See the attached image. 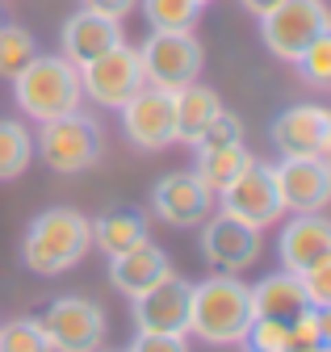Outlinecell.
Returning <instances> with one entry per match:
<instances>
[{
  "label": "cell",
  "mask_w": 331,
  "mask_h": 352,
  "mask_svg": "<svg viewBox=\"0 0 331 352\" xmlns=\"http://www.w3.org/2000/svg\"><path fill=\"white\" fill-rule=\"evenodd\" d=\"M252 323V294L235 273L189 285V336L205 344H239Z\"/></svg>",
  "instance_id": "obj_1"
},
{
  "label": "cell",
  "mask_w": 331,
  "mask_h": 352,
  "mask_svg": "<svg viewBox=\"0 0 331 352\" xmlns=\"http://www.w3.org/2000/svg\"><path fill=\"white\" fill-rule=\"evenodd\" d=\"M93 248V223L76 210H47L38 214L30 231H25V243H21V260L30 264V273H43V277H55L71 264L84 260V252Z\"/></svg>",
  "instance_id": "obj_2"
},
{
  "label": "cell",
  "mask_w": 331,
  "mask_h": 352,
  "mask_svg": "<svg viewBox=\"0 0 331 352\" xmlns=\"http://www.w3.org/2000/svg\"><path fill=\"white\" fill-rule=\"evenodd\" d=\"M13 97L17 105L38 118V122H51L63 113L80 109V72L76 63H67L63 55H34L17 76H13Z\"/></svg>",
  "instance_id": "obj_3"
},
{
  "label": "cell",
  "mask_w": 331,
  "mask_h": 352,
  "mask_svg": "<svg viewBox=\"0 0 331 352\" xmlns=\"http://www.w3.org/2000/svg\"><path fill=\"white\" fill-rule=\"evenodd\" d=\"M139 63H143V84L159 88V93H176V88L197 80L205 51L193 38V30H155L139 47Z\"/></svg>",
  "instance_id": "obj_4"
},
{
  "label": "cell",
  "mask_w": 331,
  "mask_h": 352,
  "mask_svg": "<svg viewBox=\"0 0 331 352\" xmlns=\"http://www.w3.org/2000/svg\"><path fill=\"white\" fill-rule=\"evenodd\" d=\"M327 30H331V13L323 0H281L260 17L264 47L285 63H298V55Z\"/></svg>",
  "instance_id": "obj_5"
},
{
  "label": "cell",
  "mask_w": 331,
  "mask_h": 352,
  "mask_svg": "<svg viewBox=\"0 0 331 352\" xmlns=\"http://www.w3.org/2000/svg\"><path fill=\"white\" fill-rule=\"evenodd\" d=\"M34 151L43 155V164L51 172H63V176L89 172L101 160V135L84 113H63V118L43 122V130L34 139Z\"/></svg>",
  "instance_id": "obj_6"
},
{
  "label": "cell",
  "mask_w": 331,
  "mask_h": 352,
  "mask_svg": "<svg viewBox=\"0 0 331 352\" xmlns=\"http://www.w3.org/2000/svg\"><path fill=\"white\" fill-rule=\"evenodd\" d=\"M51 352H97L105 340V315L89 298H59L38 315Z\"/></svg>",
  "instance_id": "obj_7"
},
{
  "label": "cell",
  "mask_w": 331,
  "mask_h": 352,
  "mask_svg": "<svg viewBox=\"0 0 331 352\" xmlns=\"http://www.w3.org/2000/svg\"><path fill=\"white\" fill-rule=\"evenodd\" d=\"M80 72V93L93 97L97 105H113L122 109L139 88H143V63H139V51L126 47V42H117L113 51L97 55L93 63L76 67Z\"/></svg>",
  "instance_id": "obj_8"
},
{
  "label": "cell",
  "mask_w": 331,
  "mask_h": 352,
  "mask_svg": "<svg viewBox=\"0 0 331 352\" xmlns=\"http://www.w3.org/2000/svg\"><path fill=\"white\" fill-rule=\"evenodd\" d=\"M222 214L239 218V223L264 231L269 223L285 214L281 197H277V181H273V164H260L256 155L243 164V172L222 189Z\"/></svg>",
  "instance_id": "obj_9"
},
{
  "label": "cell",
  "mask_w": 331,
  "mask_h": 352,
  "mask_svg": "<svg viewBox=\"0 0 331 352\" xmlns=\"http://www.w3.org/2000/svg\"><path fill=\"white\" fill-rule=\"evenodd\" d=\"M273 181H277L281 210L310 214V210L327 206V197H331V164L315 160V155H285L281 164H273Z\"/></svg>",
  "instance_id": "obj_10"
},
{
  "label": "cell",
  "mask_w": 331,
  "mask_h": 352,
  "mask_svg": "<svg viewBox=\"0 0 331 352\" xmlns=\"http://www.w3.org/2000/svg\"><path fill=\"white\" fill-rule=\"evenodd\" d=\"M122 126H126L130 143L159 151L176 143V109H172V93H159V88L143 84L139 93L122 105Z\"/></svg>",
  "instance_id": "obj_11"
},
{
  "label": "cell",
  "mask_w": 331,
  "mask_h": 352,
  "mask_svg": "<svg viewBox=\"0 0 331 352\" xmlns=\"http://www.w3.org/2000/svg\"><path fill=\"white\" fill-rule=\"evenodd\" d=\"M201 256L210 260L218 273H243L260 260V231L239 223L231 214H218L201 231Z\"/></svg>",
  "instance_id": "obj_12"
},
{
  "label": "cell",
  "mask_w": 331,
  "mask_h": 352,
  "mask_svg": "<svg viewBox=\"0 0 331 352\" xmlns=\"http://www.w3.org/2000/svg\"><path fill=\"white\" fill-rule=\"evenodd\" d=\"M135 302V327L139 331H163V336H189V281L176 273L151 285Z\"/></svg>",
  "instance_id": "obj_13"
},
{
  "label": "cell",
  "mask_w": 331,
  "mask_h": 352,
  "mask_svg": "<svg viewBox=\"0 0 331 352\" xmlns=\"http://www.w3.org/2000/svg\"><path fill=\"white\" fill-rule=\"evenodd\" d=\"M273 143L281 147V155L327 160V151H331V113L323 105H289L273 122Z\"/></svg>",
  "instance_id": "obj_14"
},
{
  "label": "cell",
  "mask_w": 331,
  "mask_h": 352,
  "mask_svg": "<svg viewBox=\"0 0 331 352\" xmlns=\"http://www.w3.org/2000/svg\"><path fill=\"white\" fill-rule=\"evenodd\" d=\"M281 264L285 273L302 277L306 269H315V264H327L331 260V223L310 210V214H294L281 231Z\"/></svg>",
  "instance_id": "obj_15"
},
{
  "label": "cell",
  "mask_w": 331,
  "mask_h": 352,
  "mask_svg": "<svg viewBox=\"0 0 331 352\" xmlns=\"http://www.w3.org/2000/svg\"><path fill=\"white\" fill-rule=\"evenodd\" d=\"M151 206L168 227H197V223H205V214H210L214 193L197 181V172H172L155 185Z\"/></svg>",
  "instance_id": "obj_16"
},
{
  "label": "cell",
  "mask_w": 331,
  "mask_h": 352,
  "mask_svg": "<svg viewBox=\"0 0 331 352\" xmlns=\"http://www.w3.org/2000/svg\"><path fill=\"white\" fill-rule=\"evenodd\" d=\"M117 42H126V38H122V25L113 17H101V13L80 9V13H71L63 21V59L76 63V67H84L97 55L113 51Z\"/></svg>",
  "instance_id": "obj_17"
},
{
  "label": "cell",
  "mask_w": 331,
  "mask_h": 352,
  "mask_svg": "<svg viewBox=\"0 0 331 352\" xmlns=\"http://www.w3.org/2000/svg\"><path fill=\"white\" fill-rule=\"evenodd\" d=\"M163 277H172V260L163 256L151 239L130 248V252H122V256H109V281H113L117 294H126V298L147 294Z\"/></svg>",
  "instance_id": "obj_18"
},
{
  "label": "cell",
  "mask_w": 331,
  "mask_h": 352,
  "mask_svg": "<svg viewBox=\"0 0 331 352\" xmlns=\"http://www.w3.org/2000/svg\"><path fill=\"white\" fill-rule=\"evenodd\" d=\"M252 294V315H269V319H294L306 311V294H302V281L294 273H269L264 281L247 285Z\"/></svg>",
  "instance_id": "obj_19"
},
{
  "label": "cell",
  "mask_w": 331,
  "mask_h": 352,
  "mask_svg": "<svg viewBox=\"0 0 331 352\" xmlns=\"http://www.w3.org/2000/svg\"><path fill=\"white\" fill-rule=\"evenodd\" d=\"M172 109H176V139L193 143L205 126H210V118L222 109V97L214 93V88H205V84H185L172 93Z\"/></svg>",
  "instance_id": "obj_20"
},
{
  "label": "cell",
  "mask_w": 331,
  "mask_h": 352,
  "mask_svg": "<svg viewBox=\"0 0 331 352\" xmlns=\"http://www.w3.org/2000/svg\"><path fill=\"white\" fill-rule=\"evenodd\" d=\"M93 243H97L105 256H122V252L147 243V223H143V214H135V210H109V214H101L97 227H93Z\"/></svg>",
  "instance_id": "obj_21"
},
{
  "label": "cell",
  "mask_w": 331,
  "mask_h": 352,
  "mask_svg": "<svg viewBox=\"0 0 331 352\" xmlns=\"http://www.w3.org/2000/svg\"><path fill=\"white\" fill-rule=\"evenodd\" d=\"M252 160L243 143H231V147H210V151H197V181L210 189V193H222L235 176L243 172V164Z\"/></svg>",
  "instance_id": "obj_22"
},
{
  "label": "cell",
  "mask_w": 331,
  "mask_h": 352,
  "mask_svg": "<svg viewBox=\"0 0 331 352\" xmlns=\"http://www.w3.org/2000/svg\"><path fill=\"white\" fill-rule=\"evenodd\" d=\"M30 155H34V139L21 122H5L0 118V181H13L30 168Z\"/></svg>",
  "instance_id": "obj_23"
},
{
  "label": "cell",
  "mask_w": 331,
  "mask_h": 352,
  "mask_svg": "<svg viewBox=\"0 0 331 352\" xmlns=\"http://www.w3.org/2000/svg\"><path fill=\"white\" fill-rule=\"evenodd\" d=\"M143 13L151 30H193L201 17L197 0H143Z\"/></svg>",
  "instance_id": "obj_24"
},
{
  "label": "cell",
  "mask_w": 331,
  "mask_h": 352,
  "mask_svg": "<svg viewBox=\"0 0 331 352\" xmlns=\"http://www.w3.org/2000/svg\"><path fill=\"white\" fill-rule=\"evenodd\" d=\"M34 55H38V47H34V34L30 30H21V25H0V76L13 80Z\"/></svg>",
  "instance_id": "obj_25"
},
{
  "label": "cell",
  "mask_w": 331,
  "mask_h": 352,
  "mask_svg": "<svg viewBox=\"0 0 331 352\" xmlns=\"http://www.w3.org/2000/svg\"><path fill=\"white\" fill-rule=\"evenodd\" d=\"M243 340L252 344V352H289V323L269 319V315H252Z\"/></svg>",
  "instance_id": "obj_26"
},
{
  "label": "cell",
  "mask_w": 331,
  "mask_h": 352,
  "mask_svg": "<svg viewBox=\"0 0 331 352\" xmlns=\"http://www.w3.org/2000/svg\"><path fill=\"white\" fill-rule=\"evenodd\" d=\"M0 352H51L38 319H13L0 327Z\"/></svg>",
  "instance_id": "obj_27"
},
{
  "label": "cell",
  "mask_w": 331,
  "mask_h": 352,
  "mask_svg": "<svg viewBox=\"0 0 331 352\" xmlns=\"http://www.w3.org/2000/svg\"><path fill=\"white\" fill-rule=\"evenodd\" d=\"M298 67H302V76H306L315 88H327V84H331V30L319 34L310 47L298 55Z\"/></svg>",
  "instance_id": "obj_28"
},
{
  "label": "cell",
  "mask_w": 331,
  "mask_h": 352,
  "mask_svg": "<svg viewBox=\"0 0 331 352\" xmlns=\"http://www.w3.org/2000/svg\"><path fill=\"white\" fill-rule=\"evenodd\" d=\"M231 143H243V122H239L235 113H227V109H218V113L210 118V126H205L201 135L193 139V147H197V151H210V147H231Z\"/></svg>",
  "instance_id": "obj_29"
},
{
  "label": "cell",
  "mask_w": 331,
  "mask_h": 352,
  "mask_svg": "<svg viewBox=\"0 0 331 352\" xmlns=\"http://www.w3.org/2000/svg\"><path fill=\"white\" fill-rule=\"evenodd\" d=\"M302 294H306V306H319V311H331V260L327 264H315L302 277Z\"/></svg>",
  "instance_id": "obj_30"
},
{
  "label": "cell",
  "mask_w": 331,
  "mask_h": 352,
  "mask_svg": "<svg viewBox=\"0 0 331 352\" xmlns=\"http://www.w3.org/2000/svg\"><path fill=\"white\" fill-rule=\"evenodd\" d=\"M130 352H189L185 336H163V331H139L130 340Z\"/></svg>",
  "instance_id": "obj_31"
},
{
  "label": "cell",
  "mask_w": 331,
  "mask_h": 352,
  "mask_svg": "<svg viewBox=\"0 0 331 352\" xmlns=\"http://www.w3.org/2000/svg\"><path fill=\"white\" fill-rule=\"evenodd\" d=\"M80 5H84L89 13H101V17H113V21H122L126 17L139 0H80Z\"/></svg>",
  "instance_id": "obj_32"
},
{
  "label": "cell",
  "mask_w": 331,
  "mask_h": 352,
  "mask_svg": "<svg viewBox=\"0 0 331 352\" xmlns=\"http://www.w3.org/2000/svg\"><path fill=\"white\" fill-rule=\"evenodd\" d=\"M239 5L247 9V13H256V17H264L273 5H281V0H239Z\"/></svg>",
  "instance_id": "obj_33"
},
{
  "label": "cell",
  "mask_w": 331,
  "mask_h": 352,
  "mask_svg": "<svg viewBox=\"0 0 331 352\" xmlns=\"http://www.w3.org/2000/svg\"><path fill=\"white\" fill-rule=\"evenodd\" d=\"M302 352H331V344H315V348H302Z\"/></svg>",
  "instance_id": "obj_34"
},
{
  "label": "cell",
  "mask_w": 331,
  "mask_h": 352,
  "mask_svg": "<svg viewBox=\"0 0 331 352\" xmlns=\"http://www.w3.org/2000/svg\"><path fill=\"white\" fill-rule=\"evenodd\" d=\"M197 5H205V0H197Z\"/></svg>",
  "instance_id": "obj_35"
},
{
  "label": "cell",
  "mask_w": 331,
  "mask_h": 352,
  "mask_svg": "<svg viewBox=\"0 0 331 352\" xmlns=\"http://www.w3.org/2000/svg\"><path fill=\"white\" fill-rule=\"evenodd\" d=\"M0 25H5V17H0Z\"/></svg>",
  "instance_id": "obj_36"
}]
</instances>
